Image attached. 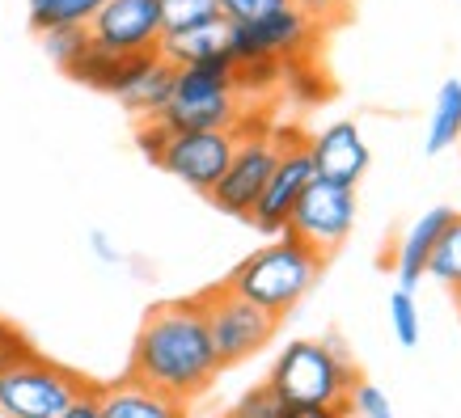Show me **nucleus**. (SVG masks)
<instances>
[{"label": "nucleus", "instance_id": "cd10ccee", "mask_svg": "<svg viewBox=\"0 0 461 418\" xmlns=\"http://www.w3.org/2000/svg\"><path fill=\"white\" fill-rule=\"evenodd\" d=\"M26 351H30L26 338L17 334L14 325H5V321H0V372H5V368H9L17 355H26Z\"/></svg>", "mask_w": 461, "mask_h": 418}, {"label": "nucleus", "instance_id": "39448f33", "mask_svg": "<svg viewBox=\"0 0 461 418\" xmlns=\"http://www.w3.org/2000/svg\"><path fill=\"white\" fill-rule=\"evenodd\" d=\"M85 389H89V380L77 377L72 368H64L56 360H42L39 351H26L0 372V414L59 418Z\"/></svg>", "mask_w": 461, "mask_h": 418}, {"label": "nucleus", "instance_id": "dca6fc26", "mask_svg": "<svg viewBox=\"0 0 461 418\" xmlns=\"http://www.w3.org/2000/svg\"><path fill=\"white\" fill-rule=\"evenodd\" d=\"M98 418H186V402L127 377L98 389Z\"/></svg>", "mask_w": 461, "mask_h": 418}, {"label": "nucleus", "instance_id": "2eb2a0df", "mask_svg": "<svg viewBox=\"0 0 461 418\" xmlns=\"http://www.w3.org/2000/svg\"><path fill=\"white\" fill-rule=\"evenodd\" d=\"M457 211L453 208H432V211H423L420 220L411 224L402 233V241H398V250H393V271H398V288H406V292H415L420 288V279L428 275V258H432L436 250V241L445 237V228L448 220H453Z\"/></svg>", "mask_w": 461, "mask_h": 418}, {"label": "nucleus", "instance_id": "473e14b6", "mask_svg": "<svg viewBox=\"0 0 461 418\" xmlns=\"http://www.w3.org/2000/svg\"><path fill=\"white\" fill-rule=\"evenodd\" d=\"M335 418H351V414H348V410H339V414H335Z\"/></svg>", "mask_w": 461, "mask_h": 418}, {"label": "nucleus", "instance_id": "c756f323", "mask_svg": "<svg viewBox=\"0 0 461 418\" xmlns=\"http://www.w3.org/2000/svg\"><path fill=\"white\" fill-rule=\"evenodd\" d=\"M59 418H98V389L89 385V389H85L81 397H77V402H72Z\"/></svg>", "mask_w": 461, "mask_h": 418}, {"label": "nucleus", "instance_id": "f8f14e48", "mask_svg": "<svg viewBox=\"0 0 461 418\" xmlns=\"http://www.w3.org/2000/svg\"><path fill=\"white\" fill-rule=\"evenodd\" d=\"M85 30L111 56H144V51H157L166 22L157 0H106Z\"/></svg>", "mask_w": 461, "mask_h": 418}, {"label": "nucleus", "instance_id": "f3484780", "mask_svg": "<svg viewBox=\"0 0 461 418\" xmlns=\"http://www.w3.org/2000/svg\"><path fill=\"white\" fill-rule=\"evenodd\" d=\"M229 30L233 26L224 17H212V22H199V26H186V30H166L161 42H157V56L169 59L174 68L221 59L229 56Z\"/></svg>", "mask_w": 461, "mask_h": 418}, {"label": "nucleus", "instance_id": "9d476101", "mask_svg": "<svg viewBox=\"0 0 461 418\" xmlns=\"http://www.w3.org/2000/svg\"><path fill=\"white\" fill-rule=\"evenodd\" d=\"M233 148H238V131H169L157 169H166L182 186L208 195L233 161Z\"/></svg>", "mask_w": 461, "mask_h": 418}, {"label": "nucleus", "instance_id": "7c9ffc66", "mask_svg": "<svg viewBox=\"0 0 461 418\" xmlns=\"http://www.w3.org/2000/svg\"><path fill=\"white\" fill-rule=\"evenodd\" d=\"M89 241H94V253H98L102 262H123V253L114 250V245H111V237H106L102 228H94V233H89Z\"/></svg>", "mask_w": 461, "mask_h": 418}, {"label": "nucleus", "instance_id": "1a4fd4ad", "mask_svg": "<svg viewBox=\"0 0 461 418\" xmlns=\"http://www.w3.org/2000/svg\"><path fill=\"white\" fill-rule=\"evenodd\" d=\"M356 211H360V203H356V191H351V186L313 178L305 186V195L296 199V208H293V216H288V224H284V233L326 258V253H335L339 245L351 237Z\"/></svg>", "mask_w": 461, "mask_h": 418}, {"label": "nucleus", "instance_id": "6ab92c4d", "mask_svg": "<svg viewBox=\"0 0 461 418\" xmlns=\"http://www.w3.org/2000/svg\"><path fill=\"white\" fill-rule=\"evenodd\" d=\"M106 0H30V26L34 34L56 26H89Z\"/></svg>", "mask_w": 461, "mask_h": 418}, {"label": "nucleus", "instance_id": "7ed1b4c3", "mask_svg": "<svg viewBox=\"0 0 461 418\" xmlns=\"http://www.w3.org/2000/svg\"><path fill=\"white\" fill-rule=\"evenodd\" d=\"M321 253H313L309 245H301L296 237L280 233V237L254 250L250 258H241L233 266V275L224 279V288H233L238 296H246L250 305H258L263 313L280 321L288 317L301 300L309 296V288L321 275Z\"/></svg>", "mask_w": 461, "mask_h": 418}, {"label": "nucleus", "instance_id": "a878e982", "mask_svg": "<svg viewBox=\"0 0 461 418\" xmlns=\"http://www.w3.org/2000/svg\"><path fill=\"white\" fill-rule=\"evenodd\" d=\"M284 4H293V0H216V9H221V17L229 26L263 22V17H271L276 9H284Z\"/></svg>", "mask_w": 461, "mask_h": 418}, {"label": "nucleus", "instance_id": "c85d7f7f", "mask_svg": "<svg viewBox=\"0 0 461 418\" xmlns=\"http://www.w3.org/2000/svg\"><path fill=\"white\" fill-rule=\"evenodd\" d=\"M296 9H301V13L305 17H313V22H330V17H339L343 13V9H348V0H293Z\"/></svg>", "mask_w": 461, "mask_h": 418}, {"label": "nucleus", "instance_id": "bb28decb", "mask_svg": "<svg viewBox=\"0 0 461 418\" xmlns=\"http://www.w3.org/2000/svg\"><path fill=\"white\" fill-rule=\"evenodd\" d=\"M348 414L351 418H393V405H390V397H385L377 385L356 380V389L348 393Z\"/></svg>", "mask_w": 461, "mask_h": 418}, {"label": "nucleus", "instance_id": "aec40b11", "mask_svg": "<svg viewBox=\"0 0 461 418\" xmlns=\"http://www.w3.org/2000/svg\"><path fill=\"white\" fill-rule=\"evenodd\" d=\"M428 279H436L448 292H457V300H461V216H453L445 237L436 241L432 258H428Z\"/></svg>", "mask_w": 461, "mask_h": 418}, {"label": "nucleus", "instance_id": "2f4dec72", "mask_svg": "<svg viewBox=\"0 0 461 418\" xmlns=\"http://www.w3.org/2000/svg\"><path fill=\"white\" fill-rule=\"evenodd\" d=\"M339 410H313V405H288L284 418H335Z\"/></svg>", "mask_w": 461, "mask_h": 418}, {"label": "nucleus", "instance_id": "5701e85b", "mask_svg": "<svg viewBox=\"0 0 461 418\" xmlns=\"http://www.w3.org/2000/svg\"><path fill=\"white\" fill-rule=\"evenodd\" d=\"M39 42H42V51H47V59H51L56 68L68 72L72 64H77V56L89 47V30H81V26H56V30H42Z\"/></svg>", "mask_w": 461, "mask_h": 418}, {"label": "nucleus", "instance_id": "4468645a", "mask_svg": "<svg viewBox=\"0 0 461 418\" xmlns=\"http://www.w3.org/2000/svg\"><path fill=\"white\" fill-rule=\"evenodd\" d=\"M174 64L161 59L157 51H144V56H123L119 59V72H114L111 98H119L136 119H157L166 111L169 89H174Z\"/></svg>", "mask_w": 461, "mask_h": 418}, {"label": "nucleus", "instance_id": "423d86ee", "mask_svg": "<svg viewBox=\"0 0 461 418\" xmlns=\"http://www.w3.org/2000/svg\"><path fill=\"white\" fill-rule=\"evenodd\" d=\"M284 153V131H271L258 119H241L238 127V148H233V161L221 173V182L208 191V199L221 211L238 216V220H250L254 203L263 195L267 178Z\"/></svg>", "mask_w": 461, "mask_h": 418}, {"label": "nucleus", "instance_id": "ddd939ff", "mask_svg": "<svg viewBox=\"0 0 461 418\" xmlns=\"http://www.w3.org/2000/svg\"><path fill=\"white\" fill-rule=\"evenodd\" d=\"M305 148H309V161H313V178L321 182H339V186H351L364 178L368 169V144H364V131L351 119H335L326 123L321 131L305 136Z\"/></svg>", "mask_w": 461, "mask_h": 418}, {"label": "nucleus", "instance_id": "f257e3e1", "mask_svg": "<svg viewBox=\"0 0 461 418\" xmlns=\"http://www.w3.org/2000/svg\"><path fill=\"white\" fill-rule=\"evenodd\" d=\"M216 372H221V360L212 347L199 296L157 305L144 317L136 347H131V372H127L131 380L153 385L178 402H191L216 380Z\"/></svg>", "mask_w": 461, "mask_h": 418}, {"label": "nucleus", "instance_id": "4be33fe9", "mask_svg": "<svg viewBox=\"0 0 461 418\" xmlns=\"http://www.w3.org/2000/svg\"><path fill=\"white\" fill-rule=\"evenodd\" d=\"M390 330L398 338V347H415L423 338V317L420 305H415V292H406V288L390 292Z\"/></svg>", "mask_w": 461, "mask_h": 418}, {"label": "nucleus", "instance_id": "0eeeda50", "mask_svg": "<svg viewBox=\"0 0 461 418\" xmlns=\"http://www.w3.org/2000/svg\"><path fill=\"white\" fill-rule=\"evenodd\" d=\"M199 308H203V321H208V334H212V347H216L221 368L258 355L276 338V330H280V321L271 317V313H263L258 305H250L246 296H238L233 288H224V283L199 296Z\"/></svg>", "mask_w": 461, "mask_h": 418}, {"label": "nucleus", "instance_id": "9b49d317", "mask_svg": "<svg viewBox=\"0 0 461 418\" xmlns=\"http://www.w3.org/2000/svg\"><path fill=\"white\" fill-rule=\"evenodd\" d=\"M313 182V161H309V148H305V136H288L284 131V153L267 178L263 195L254 203L250 211V224L267 237H280L288 216H293L296 199L305 195V186Z\"/></svg>", "mask_w": 461, "mask_h": 418}, {"label": "nucleus", "instance_id": "412c9836", "mask_svg": "<svg viewBox=\"0 0 461 418\" xmlns=\"http://www.w3.org/2000/svg\"><path fill=\"white\" fill-rule=\"evenodd\" d=\"M119 59H123V56H111V51H102L98 42L89 39V47H85L81 56H77V64L68 68V76H72L77 84H89V89H102V93H111L114 72H119Z\"/></svg>", "mask_w": 461, "mask_h": 418}, {"label": "nucleus", "instance_id": "6e6552de", "mask_svg": "<svg viewBox=\"0 0 461 418\" xmlns=\"http://www.w3.org/2000/svg\"><path fill=\"white\" fill-rule=\"evenodd\" d=\"M318 47V22L305 17L296 4H284L263 22L229 30V59L233 64H301Z\"/></svg>", "mask_w": 461, "mask_h": 418}, {"label": "nucleus", "instance_id": "b1692460", "mask_svg": "<svg viewBox=\"0 0 461 418\" xmlns=\"http://www.w3.org/2000/svg\"><path fill=\"white\" fill-rule=\"evenodd\" d=\"M284 414H288V402L263 380V385H254L250 393H241L238 402L229 405L224 418H284Z\"/></svg>", "mask_w": 461, "mask_h": 418}, {"label": "nucleus", "instance_id": "a211bd4d", "mask_svg": "<svg viewBox=\"0 0 461 418\" xmlns=\"http://www.w3.org/2000/svg\"><path fill=\"white\" fill-rule=\"evenodd\" d=\"M453 144H461V81H457V76H448V81L436 89L423 153L440 156V153H448Z\"/></svg>", "mask_w": 461, "mask_h": 418}, {"label": "nucleus", "instance_id": "20e7f679", "mask_svg": "<svg viewBox=\"0 0 461 418\" xmlns=\"http://www.w3.org/2000/svg\"><path fill=\"white\" fill-rule=\"evenodd\" d=\"M241 119L246 106L238 93V64L229 56L174 72L166 111L157 114V123L169 131H238Z\"/></svg>", "mask_w": 461, "mask_h": 418}, {"label": "nucleus", "instance_id": "393cba45", "mask_svg": "<svg viewBox=\"0 0 461 418\" xmlns=\"http://www.w3.org/2000/svg\"><path fill=\"white\" fill-rule=\"evenodd\" d=\"M157 4H161V22H166V30H186V26H199V22L221 17L216 0H157Z\"/></svg>", "mask_w": 461, "mask_h": 418}, {"label": "nucleus", "instance_id": "f03ea898", "mask_svg": "<svg viewBox=\"0 0 461 418\" xmlns=\"http://www.w3.org/2000/svg\"><path fill=\"white\" fill-rule=\"evenodd\" d=\"M356 363L339 338H296L276 355L267 385L288 405L313 410H348V393L356 389Z\"/></svg>", "mask_w": 461, "mask_h": 418}]
</instances>
